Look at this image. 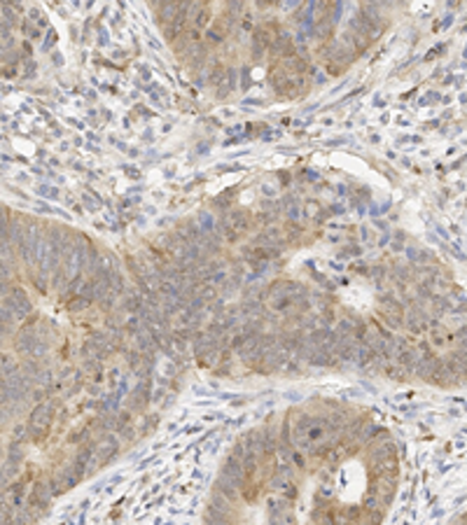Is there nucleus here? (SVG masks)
Segmentation results:
<instances>
[{
	"label": "nucleus",
	"instance_id": "obj_3",
	"mask_svg": "<svg viewBox=\"0 0 467 525\" xmlns=\"http://www.w3.org/2000/svg\"><path fill=\"white\" fill-rule=\"evenodd\" d=\"M245 224H248V220H245V215L241 210H231V212H227V217L220 229H225L229 236H236V231L245 229Z\"/></svg>",
	"mask_w": 467,
	"mask_h": 525
},
{
	"label": "nucleus",
	"instance_id": "obj_4",
	"mask_svg": "<svg viewBox=\"0 0 467 525\" xmlns=\"http://www.w3.org/2000/svg\"><path fill=\"white\" fill-rule=\"evenodd\" d=\"M269 47H271L273 54H285V56L292 54V40L287 35H278L276 40H271Z\"/></svg>",
	"mask_w": 467,
	"mask_h": 525
},
{
	"label": "nucleus",
	"instance_id": "obj_1",
	"mask_svg": "<svg viewBox=\"0 0 467 525\" xmlns=\"http://www.w3.org/2000/svg\"><path fill=\"white\" fill-rule=\"evenodd\" d=\"M264 306L276 311V313H287L294 306V299L290 294V283H273L271 287H267L264 292Z\"/></svg>",
	"mask_w": 467,
	"mask_h": 525
},
{
	"label": "nucleus",
	"instance_id": "obj_2",
	"mask_svg": "<svg viewBox=\"0 0 467 525\" xmlns=\"http://www.w3.org/2000/svg\"><path fill=\"white\" fill-rule=\"evenodd\" d=\"M52 416H54V404L52 402H45L40 404L33 413H30V420H28V432L33 434V439H43V434L47 432L49 423H52Z\"/></svg>",
	"mask_w": 467,
	"mask_h": 525
}]
</instances>
